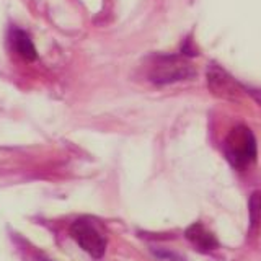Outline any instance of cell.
<instances>
[{
  "label": "cell",
  "mask_w": 261,
  "mask_h": 261,
  "mask_svg": "<svg viewBox=\"0 0 261 261\" xmlns=\"http://www.w3.org/2000/svg\"><path fill=\"white\" fill-rule=\"evenodd\" d=\"M225 157L237 170H243L256 160V139L251 130L239 124L225 139Z\"/></svg>",
  "instance_id": "1"
},
{
  "label": "cell",
  "mask_w": 261,
  "mask_h": 261,
  "mask_svg": "<svg viewBox=\"0 0 261 261\" xmlns=\"http://www.w3.org/2000/svg\"><path fill=\"white\" fill-rule=\"evenodd\" d=\"M194 75L193 64L185 56H160L150 69V80L160 85L188 80Z\"/></svg>",
  "instance_id": "2"
},
{
  "label": "cell",
  "mask_w": 261,
  "mask_h": 261,
  "mask_svg": "<svg viewBox=\"0 0 261 261\" xmlns=\"http://www.w3.org/2000/svg\"><path fill=\"white\" fill-rule=\"evenodd\" d=\"M70 232L73 240L79 243L82 250H85L92 258H101L106 250V237L101 227L95 224L92 219H79L72 224Z\"/></svg>",
  "instance_id": "3"
},
{
  "label": "cell",
  "mask_w": 261,
  "mask_h": 261,
  "mask_svg": "<svg viewBox=\"0 0 261 261\" xmlns=\"http://www.w3.org/2000/svg\"><path fill=\"white\" fill-rule=\"evenodd\" d=\"M207 87L211 93L220 98V100L228 101H240L243 96V87L237 82L230 73L225 72L217 64H209L207 67Z\"/></svg>",
  "instance_id": "4"
},
{
  "label": "cell",
  "mask_w": 261,
  "mask_h": 261,
  "mask_svg": "<svg viewBox=\"0 0 261 261\" xmlns=\"http://www.w3.org/2000/svg\"><path fill=\"white\" fill-rule=\"evenodd\" d=\"M185 237L194 245L196 250H199L202 253H209V251L216 250L219 247V242L216 239V235L212 232H209L201 222H194L188 227L186 232H185Z\"/></svg>",
  "instance_id": "5"
},
{
  "label": "cell",
  "mask_w": 261,
  "mask_h": 261,
  "mask_svg": "<svg viewBox=\"0 0 261 261\" xmlns=\"http://www.w3.org/2000/svg\"><path fill=\"white\" fill-rule=\"evenodd\" d=\"M8 39H10V44L13 47V51L20 57H23L24 61H36L38 59L36 47H35V44H33L31 38L23 30L12 28Z\"/></svg>",
  "instance_id": "6"
},
{
  "label": "cell",
  "mask_w": 261,
  "mask_h": 261,
  "mask_svg": "<svg viewBox=\"0 0 261 261\" xmlns=\"http://www.w3.org/2000/svg\"><path fill=\"white\" fill-rule=\"evenodd\" d=\"M248 212H250V228L251 230H256L261 222V191H255L250 196Z\"/></svg>",
  "instance_id": "7"
},
{
  "label": "cell",
  "mask_w": 261,
  "mask_h": 261,
  "mask_svg": "<svg viewBox=\"0 0 261 261\" xmlns=\"http://www.w3.org/2000/svg\"><path fill=\"white\" fill-rule=\"evenodd\" d=\"M155 261H183L181 258H178L175 253L162 251V250H153Z\"/></svg>",
  "instance_id": "8"
},
{
  "label": "cell",
  "mask_w": 261,
  "mask_h": 261,
  "mask_svg": "<svg viewBox=\"0 0 261 261\" xmlns=\"http://www.w3.org/2000/svg\"><path fill=\"white\" fill-rule=\"evenodd\" d=\"M243 90L261 106V90H256V88H243Z\"/></svg>",
  "instance_id": "9"
}]
</instances>
